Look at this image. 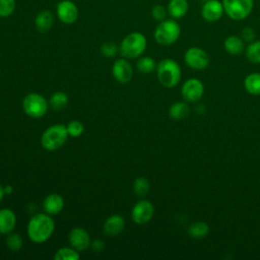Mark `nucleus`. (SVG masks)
Masks as SVG:
<instances>
[{
  "instance_id": "obj_1",
  "label": "nucleus",
  "mask_w": 260,
  "mask_h": 260,
  "mask_svg": "<svg viewBox=\"0 0 260 260\" xmlns=\"http://www.w3.org/2000/svg\"><path fill=\"white\" fill-rule=\"evenodd\" d=\"M55 230V222L51 215L44 213L35 214L28 221L26 233L31 242L42 244L48 241Z\"/></svg>"
},
{
  "instance_id": "obj_2",
  "label": "nucleus",
  "mask_w": 260,
  "mask_h": 260,
  "mask_svg": "<svg viewBox=\"0 0 260 260\" xmlns=\"http://www.w3.org/2000/svg\"><path fill=\"white\" fill-rule=\"evenodd\" d=\"M147 46L146 37L139 31L128 34L120 43L119 52L126 59H135L140 57Z\"/></svg>"
},
{
  "instance_id": "obj_3",
  "label": "nucleus",
  "mask_w": 260,
  "mask_h": 260,
  "mask_svg": "<svg viewBox=\"0 0 260 260\" xmlns=\"http://www.w3.org/2000/svg\"><path fill=\"white\" fill-rule=\"evenodd\" d=\"M156 76L161 85L168 88L176 86L182 76L181 67L173 59H162L156 66Z\"/></svg>"
},
{
  "instance_id": "obj_4",
  "label": "nucleus",
  "mask_w": 260,
  "mask_h": 260,
  "mask_svg": "<svg viewBox=\"0 0 260 260\" xmlns=\"http://www.w3.org/2000/svg\"><path fill=\"white\" fill-rule=\"evenodd\" d=\"M180 35V24L174 18H166L165 20L159 21V23L156 25L153 32V38L157 44L161 46H170L177 42Z\"/></svg>"
},
{
  "instance_id": "obj_5",
  "label": "nucleus",
  "mask_w": 260,
  "mask_h": 260,
  "mask_svg": "<svg viewBox=\"0 0 260 260\" xmlns=\"http://www.w3.org/2000/svg\"><path fill=\"white\" fill-rule=\"evenodd\" d=\"M68 137L66 125L54 124L48 127L41 136L42 146L50 151L57 150L63 146Z\"/></svg>"
},
{
  "instance_id": "obj_6",
  "label": "nucleus",
  "mask_w": 260,
  "mask_h": 260,
  "mask_svg": "<svg viewBox=\"0 0 260 260\" xmlns=\"http://www.w3.org/2000/svg\"><path fill=\"white\" fill-rule=\"evenodd\" d=\"M224 13L233 20L247 18L254 7V0H222Z\"/></svg>"
},
{
  "instance_id": "obj_7",
  "label": "nucleus",
  "mask_w": 260,
  "mask_h": 260,
  "mask_svg": "<svg viewBox=\"0 0 260 260\" xmlns=\"http://www.w3.org/2000/svg\"><path fill=\"white\" fill-rule=\"evenodd\" d=\"M22 108L27 116L31 118H41L47 113L49 103L42 94L30 92L23 98Z\"/></svg>"
},
{
  "instance_id": "obj_8",
  "label": "nucleus",
  "mask_w": 260,
  "mask_h": 260,
  "mask_svg": "<svg viewBox=\"0 0 260 260\" xmlns=\"http://www.w3.org/2000/svg\"><path fill=\"white\" fill-rule=\"evenodd\" d=\"M185 63L192 69L203 70L209 64L208 54L199 47L189 48L184 55Z\"/></svg>"
},
{
  "instance_id": "obj_9",
  "label": "nucleus",
  "mask_w": 260,
  "mask_h": 260,
  "mask_svg": "<svg viewBox=\"0 0 260 260\" xmlns=\"http://www.w3.org/2000/svg\"><path fill=\"white\" fill-rule=\"evenodd\" d=\"M154 213L152 203L146 199L139 200L131 210V218L137 224H144L148 222Z\"/></svg>"
},
{
  "instance_id": "obj_10",
  "label": "nucleus",
  "mask_w": 260,
  "mask_h": 260,
  "mask_svg": "<svg viewBox=\"0 0 260 260\" xmlns=\"http://www.w3.org/2000/svg\"><path fill=\"white\" fill-rule=\"evenodd\" d=\"M56 13L59 20L65 24L74 23L79 15L77 5L71 0H62L56 6Z\"/></svg>"
},
{
  "instance_id": "obj_11",
  "label": "nucleus",
  "mask_w": 260,
  "mask_h": 260,
  "mask_svg": "<svg viewBox=\"0 0 260 260\" xmlns=\"http://www.w3.org/2000/svg\"><path fill=\"white\" fill-rule=\"evenodd\" d=\"M182 96L187 102H197L199 101L204 93V85L197 78H189L182 85Z\"/></svg>"
},
{
  "instance_id": "obj_12",
  "label": "nucleus",
  "mask_w": 260,
  "mask_h": 260,
  "mask_svg": "<svg viewBox=\"0 0 260 260\" xmlns=\"http://www.w3.org/2000/svg\"><path fill=\"white\" fill-rule=\"evenodd\" d=\"M114 78L120 83H127L133 76V68L128 59L122 57L117 59L112 67Z\"/></svg>"
},
{
  "instance_id": "obj_13",
  "label": "nucleus",
  "mask_w": 260,
  "mask_h": 260,
  "mask_svg": "<svg viewBox=\"0 0 260 260\" xmlns=\"http://www.w3.org/2000/svg\"><path fill=\"white\" fill-rule=\"evenodd\" d=\"M224 13L222 2L219 0H208L201 8V15L207 22H215L219 20Z\"/></svg>"
},
{
  "instance_id": "obj_14",
  "label": "nucleus",
  "mask_w": 260,
  "mask_h": 260,
  "mask_svg": "<svg viewBox=\"0 0 260 260\" xmlns=\"http://www.w3.org/2000/svg\"><path fill=\"white\" fill-rule=\"evenodd\" d=\"M68 240H69L71 247L74 248L75 250H77L78 252L87 249L91 243L88 233L84 229L79 228V226L73 228L70 231Z\"/></svg>"
},
{
  "instance_id": "obj_15",
  "label": "nucleus",
  "mask_w": 260,
  "mask_h": 260,
  "mask_svg": "<svg viewBox=\"0 0 260 260\" xmlns=\"http://www.w3.org/2000/svg\"><path fill=\"white\" fill-rule=\"evenodd\" d=\"M64 208V199L57 193H51L47 195L43 201V209L50 215L60 213Z\"/></svg>"
},
{
  "instance_id": "obj_16",
  "label": "nucleus",
  "mask_w": 260,
  "mask_h": 260,
  "mask_svg": "<svg viewBox=\"0 0 260 260\" xmlns=\"http://www.w3.org/2000/svg\"><path fill=\"white\" fill-rule=\"evenodd\" d=\"M125 226V219L120 214H113L109 216L104 222V233L109 237L118 236Z\"/></svg>"
},
{
  "instance_id": "obj_17",
  "label": "nucleus",
  "mask_w": 260,
  "mask_h": 260,
  "mask_svg": "<svg viewBox=\"0 0 260 260\" xmlns=\"http://www.w3.org/2000/svg\"><path fill=\"white\" fill-rule=\"evenodd\" d=\"M16 224V215L10 208L0 209V234H9Z\"/></svg>"
},
{
  "instance_id": "obj_18",
  "label": "nucleus",
  "mask_w": 260,
  "mask_h": 260,
  "mask_svg": "<svg viewBox=\"0 0 260 260\" xmlns=\"http://www.w3.org/2000/svg\"><path fill=\"white\" fill-rule=\"evenodd\" d=\"M169 15L174 19L184 17L189 9L187 0H170L167 6Z\"/></svg>"
},
{
  "instance_id": "obj_19",
  "label": "nucleus",
  "mask_w": 260,
  "mask_h": 260,
  "mask_svg": "<svg viewBox=\"0 0 260 260\" xmlns=\"http://www.w3.org/2000/svg\"><path fill=\"white\" fill-rule=\"evenodd\" d=\"M54 24V15L50 10L40 11L35 18L36 28L41 32L48 31Z\"/></svg>"
},
{
  "instance_id": "obj_20",
  "label": "nucleus",
  "mask_w": 260,
  "mask_h": 260,
  "mask_svg": "<svg viewBox=\"0 0 260 260\" xmlns=\"http://www.w3.org/2000/svg\"><path fill=\"white\" fill-rule=\"evenodd\" d=\"M244 41L241 37L238 36H229L224 42H223V47L224 50L231 54V55H240L244 49H245V45H244Z\"/></svg>"
},
{
  "instance_id": "obj_21",
  "label": "nucleus",
  "mask_w": 260,
  "mask_h": 260,
  "mask_svg": "<svg viewBox=\"0 0 260 260\" xmlns=\"http://www.w3.org/2000/svg\"><path fill=\"white\" fill-rule=\"evenodd\" d=\"M190 114V107L185 102L174 103L169 109V115L174 120H182Z\"/></svg>"
},
{
  "instance_id": "obj_22",
  "label": "nucleus",
  "mask_w": 260,
  "mask_h": 260,
  "mask_svg": "<svg viewBox=\"0 0 260 260\" xmlns=\"http://www.w3.org/2000/svg\"><path fill=\"white\" fill-rule=\"evenodd\" d=\"M245 89L253 95L260 94V73L254 72L246 76L244 80Z\"/></svg>"
},
{
  "instance_id": "obj_23",
  "label": "nucleus",
  "mask_w": 260,
  "mask_h": 260,
  "mask_svg": "<svg viewBox=\"0 0 260 260\" xmlns=\"http://www.w3.org/2000/svg\"><path fill=\"white\" fill-rule=\"evenodd\" d=\"M69 99L68 95L63 91H57L54 92L50 99H49V107H51L53 110L59 111L64 109L68 105Z\"/></svg>"
},
{
  "instance_id": "obj_24",
  "label": "nucleus",
  "mask_w": 260,
  "mask_h": 260,
  "mask_svg": "<svg viewBox=\"0 0 260 260\" xmlns=\"http://www.w3.org/2000/svg\"><path fill=\"white\" fill-rule=\"evenodd\" d=\"M209 233V226L203 221H196L189 225L188 234L194 239H202Z\"/></svg>"
},
{
  "instance_id": "obj_25",
  "label": "nucleus",
  "mask_w": 260,
  "mask_h": 260,
  "mask_svg": "<svg viewBox=\"0 0 260 260\" xmlns=\"http://www.w3.org/2000/svg\"><path fill=\"white\" fill-rule=\"evenodd\" d=\"M156 62L153 58L149 57V56H144L138 59L137 63H136V67L137 70L143 74H148L151 73L152 71L156 70Z\"/></svg>"
},
{
  "instance_id": "obj_26",
  "label": "nucleus",
  "mask_w": 260,
  "mask_h": 260,
  "mask_svg": "<svg viewBox=\"0 0 260 260\" xmlns=\"http://www.w3.org/2000/svg\"><path fill=\"white\" fill-rule=\"evenodd\" d=\"M79 253L72 247H63L56 251L54 255L55 260H78Z\"/></svg>"
},
{
  "instance_id": "obj_27",
  "label": "nucleus",
  "mask_w": 260,
  "mask_h": 260,
  "mask_svg": "<svg viewBox=\"0 0 260 260\" xmlns=\"http://www.w3.org/2000/svg\"><path fill=\"white\" fill-rule=\"evenodd\" d=\"M246 56L252 63H260V40L253 41L246 49Z\"/></svg>"
},
{
  "instance_id": "obj_28",
  "label": "nucleus",
  "mask_w": 260,
  "mask_h": 260,
  "mask_svg": "<svg viewBox=\"0 0 260 260\" xmlns=\"http://www.w3.org/2000/svg\"><path fill=\"white\" fill-rule=\"evenodd\" d=\"M150 189L149 181L144 177H138L135 179L133 183V190L137 196L143 197L145 196Z\"/></svg>"
},
{
  "instance_id": "obj_29",
  "label": "nucleus",
  "mask_w": 260,
  "mask_h": 260,
  "mask_svg": "<svg viewBox=\"0 0 260 260\" xmlns=\"http://www.w3.org/2000/svg\"><path fill=\"white\" fill-rule=\"evenodd\" d=\"M6 245L11 251H18L22 247V238L16 233H9L6 238Z\"/></svg>"
},
{
  "instance_id": "obj_30",
  "label": "nucleus",
  "mask_w": 260,
  "mask_h": 260,
  "mask_svg": "<svg viewBox=\"0 0 260 260\" xmlns=\"http://www.w3.org/2000/svg\"><path fill=\"white\" fill-rule=\"evenodd\" d=\"M66 129L68 132V135L71 137H78L83 133L84 126L80 121L72 120L66 125Z\"/></svg>"
},
{
  "instance_id": "obj_31",
  "label": "nucleus",
  "mask_w": 260,
  "mask_h": 260,
  "mask_svg": "<svg viewBox=\"0 0 260 260\" xmlns=\"http://www.w3.org/2000/svg\"><path fill=\"white\" fill-rule=\"evenodd\" d=\"M15 0H0V17H9L15 10Z\"/></svg>"
},
{
  "instance_id": "obj_32",
  "label": "nucleus",
  "mask_w": 260,
  "mask_h": 260,
  "mask_svg": "<svg viewBox=\"0 0 260 260\" xmlns=\"http://www.w3.org/2000/svg\"><path fill=\"white\" fill-rule=\"evenodd\" d=\"M118 52H119V47L114 42H106L101 47V53L107 58L115 57Z\"/></svg>"
},
{
  "instance_id": "obj_33",
  "label": "nucleus",
  "mask_w": 260,
  "mask_h": 260,
  "mask_svg": "<svg viewBox=\"0 0 260 260\" xmlns=\"http://www.w3.org/2000/svg\"><path fill=\"white\" fill-rule=\"evenodd\" d=\"M168 9L166 6L161 4H156L151 8V16L156 21H162L167 18L168 15Z\"/></svg>"
},
{
  "instance_id": "obj_34",
  "label": "nucleus",
  "mask_w": 260,
  "mask_h": 260,
  "mask_svg": "<svg viewBox=\"0 0 260 260\" xmlns=\"http://www.w3.org/2000/svg\"><path fill=\"white\" fill-rule=\"evenodd\" d=\"M255 37H256L255 31L251 27H245V28H243V30L241 32V38L243 39L244 42L251 43L255 40Z\"/></svg>"
},
{
  "instance_id": "obj_35",
  "label": "nucleus",
  "mask_w": 260,
  "mask_h": 260,
  "mask_svg": "<svg viewBox=\"0 0 260 260\" xmlns=\"http://www.w3.org/2000/svg\"><path fill=\"white\" fill-rule=\"evenodd\" d=\"M90 247L92 248V250H93L94 252H100V251H102V250L104 249L105 245H104V242H103V241H101V240H94V241H92V242L90 243Z\"/></svg>"
},
{
  "instance_id": "obj_36",
  "label": "nucleus",
  "mask_w": 260,
  "mask_h": 260,
  "mask_svg": "<svg viewBox=\"0 0 260 260\" xmlns=\"http://www.w3.org/2000/svg\"><path fill=\"white\" fill-rule=\"evenodd\" d=\"M4 190H5V194L8 195V194H11L13 192V188L10 186V185H7L4 187Z\"/></svg>"
},
{
  "instance_id": "obj_37",
  "label": "nucleus",
  "mask_w": 260,
  "mask_h": 260,
  "mask_svg": "<svg viewBox=\"0 0 260 260\" xmlns=\"http://www.w3.org/2000/svg\"><path fill=\"white\" fill-rule=\"evenodd\" d=\"M4 195H5V190H4V187H3V186L0 184V201L3 199Z\"/></svg>"
}]
</instances>
